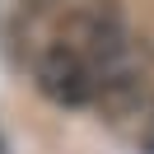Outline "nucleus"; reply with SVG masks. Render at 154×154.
<instances>
[{
	"instance_id": "nucleus-1",
	"label": "nucleus",
	"mask_w": 154,
	"mask_h": 154,
	"mask_svg": "<svg viewBox=\"0 0 154 154\" xmlns=\"http://www.w3.org/2000/svg\"><path fill=\"white\" fill-rule=\"evenodd\" d=\"M131 79V33L117 5H79L38 56V89L61 107L112 98Z\"/></svg>"
},
{
	"instance_id": "nucleus-3",
	"label": "nucleus",
	"mask_w": 154,
	"mask_h": 154,
	"mask_svg": "<svg viewBox=\"0 0 154 154\" xmlns=\"http://www.w3.org/2000/svg\"><path fill=\"white\" fill-rule=\"evenodd\" d=\"M38 5H61V0H38Z\"/></svg>"
},
{
	"instance_id": "nucleus-2",
	"label": "nucleus",
	"mask_w": 154,
	"mask_h": 154,
	"mask_svg": "<svg viewBox=\"0 0 154 154\" xmlns=\"http://www.w3.org/2000/svg\"><path fill=\"white\" fill-rule=\"evenodd\" d=\"M145 149L154 154V107H149V122H145Z\"/></svg>"
}]
</instances>
